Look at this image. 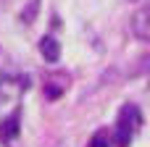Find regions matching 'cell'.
Segmentation results:
<instances>
[{"instance_id":"obj_1","label":"cell","mask_w":150,"mask_h":147,"mask_svg":"<svg viewBox=\"0 0 150 147\" xmlns=\"http://www.w3.org/2000/svg\"><path fill=\"white\" fill-rule=\"evenodd\" d=\"M132 32H134V37H140V39H150V5L140 8V11L132 16Z\"/></svg>"},{"instance_id":"obj_2","label":"cell","mask_w":150,"mask_h":147,"mask_svg":"<svg viewBox=\"0 0 150 147\" xmlns=\"http://www.w3.org/2000/svg\"><path fill=\"white\" fill-rule=\"evenodd\" d=\"M40 53H42V58H45L47 63H55V60L61 58V42H58L53 34H45V37L40 39Z\"/></svg>"},{"instance_id":"obj_3","label":"cell","mask_w":150,"mask_h":147,"mask_svg":"<svg viewBox=\"0 0 150 147\" xmlns=\"http://www.w3.org/2000/svg\"><path fill=\"white\" fill-rule=\"evenodd\" d=\"M66 87H69V82H66L63 76H47V79H45V95H47L50 100H58V97L66 92Z\"/></svg>"},{"instance_id":"obj_4","label":"cell","mask_w":150,"mask_h":147,"mask_svg":"<svg viewBox=\"0 0 150 147\" xmlns=\"http://www.w3.org/2000/svg\"><path fill=\"white\" fill-rule=\"evenodd\" d=\"M18 129H21V113H18V110H13L8 118H3L0 134H3L5 139H13V137H18Z\"/></svg>"},{"instance_id":"obj_5","label":"cell","mask_w":150,"mask_h":147,"mask_svg":"<svg viewBox=\"0 0 150 147\" xmlns=\"http://www.w3.org/2000/svg\"><path fill=\"white\" fill-rule=\"evenodd\" d=\"M119 124L134 132V129L140 126V110H137L134 105H124V108H121V116H119Z\"/></svg>"},{"instance_id":"obj_6","label":"cell","mask_w":150,"mask_h":147,"mask_svg":"<svg viewBox=\"0 0 150 147\" xmlns=\"http://www.w3.org/2000/svg\"><path fill=\"white\" fill-rule=\"evenodd\" d=\"M40 3H42V0H29V3L21 8L18 21H21V24H26V26H29V24H34V18H37V13H40Z\"/></svg>"},{"instance_id":"obj_7","label":"cell","mask_w":150,"mask_h":147,"mask_svg":"<svg viewBox=\"0 0 150 147\" xmlns=\"http://www.w3.org/2000/svg\"><path fill=\"white\" fill-rule=\"evenodd\" d=\"M111 142H116V147H129L132 142V129H127V126H116V132H113V137H111Z\"/></svg>"},{"instance_id":"obj_8","label":"cell","mask_w":150,"mask_h":147,"mask_svg":"<svg viewBox=\"0 0 150 147\" xmlns=\"http://www.w3.org/2000/svg\"><path fill=\"white\" fill-rule=\"evenodd\" d=\"M87 147H111V139H108V134L100 132V134H95V137L90 139V145H87Z\"/></svg>"},{"instance_id":"obj_9","label":"cell","mask_w":150,"mask_h":147,"mask_svg":"<svg viewBox=\"0 0 150 147\" xmlns=\"http://www.w3.org/2000/svg\"><path fill=\"white\" fill-rule=\"evenodd\" d=\"M129 3H137V0H129Z\"/></svg>"}]
</instances>
